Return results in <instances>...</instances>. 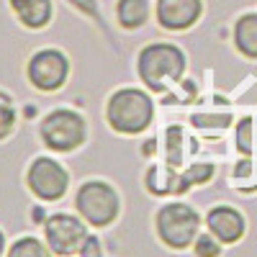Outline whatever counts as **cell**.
Masks as SVG:
<instances>
[{
  "mask_svg": "<svg viewBox=\"0 0 257 257\" xmlns=\"http://www.w3.org/2000/svg\"><path fill=\"white\" fill-rule=\"evenodd\" d=\"M185 72V54L173 44H149L139 54V77L152 90H165Z\"/></svg>",
  "mask_w": 257,
  "mask_h": 257,
  "instance_id": "2",
  "label": "cell"
},
{
  "mask_svg": "<svg viewBox=\"0 0 257 257\" xmlns=\"http://www.w3.org/2000/svg\"><path fill=\"white\" fill-rule=\"evenodd\" d=\"M75 206L80 211V216L93 226H108L118 216L116 190L108 183H100V180L85 183L75 196Z\"/></svg>",
  "mask_w": 257,
  "mask_h": 257,
  "instance_id": "4",
  "label": "cell"
},
{
  "mask_svg": "<svg viewBox=\"0 0 257 257\" xmlns=\"http://www.w3.org/2000/svg\"><path fill=\"white\" fill-rule=\"evenodd\" d=\"M157 234L167 247L185 249V247H190L193 242H196L198 213L185 203L162 206L160 213H157Z\"/></svg>",
  "mask_w": 257,
  "mask_h": 257,
  "instance_id": "3",
  "label": "cell"
},
{
  "mask_svg": "<svg viewBox=\"0 0 257 257\" xmlns=\"http://www.w3.org/2000/svg\"><path fill=\"white\" fill-rule=\"evenodd\" d=\"M47 231V242L52 247L54 254H72V252H80L85 239H88V229L85 224L70 213H57L52 216L44 226Z\"/></svg>",
  "mask_w": 257,
  "mask_h": 257,
  "instance_id": "8",
  "label": "cell"
},
{
  "mask_svg": "<svg viewBox=\"0 0 257 257\" xmlns=\"http://www.w3.org/2000/svg\"><path fill=\"white\" fill-rule=\"evenodd\" d=\"M67 183H70L67 170L49 157H39L29 167V188L41 201H59L67 193Z\"/></svg>",
  "mask_w": 257,
  "mask_h": 257,
  "instance_id": "6",
  "label": "cell"
},
{
  "mask_svg": "<svg viewBox=\"0 0 257 257\" xmlns=\"http://www.w3.org/2000/svg\"><path fill=\"white\" fill-rule=\"evenodd\" d=\"M234 44L244 57L257 59V13H244L234 24Z\"/></svg>",
  "mask_w": 257,
  "mask_h": 257,
  "instance_id": "12",
  "label": "cell"
},
{
  "mask_svg": "<svg viewBox=\"0 0 257 257\" xmlns=\"http://www.w3.org/2000/svg\"><path fill=\"white\" fill-rule=\"evenodd\" d=\"M18 21L29 29H41L52 18V0H11Z\"/></svg>",
  "mask_w": 257,
  "mask_h": 257,
  "instance_id": "11",
  "label": "cell"
},
{
  "mask_svg": "<svg viewBox=\"0 0 257 257\" xmlns=\"http://www.w3.org/2000/svg\"><path fill=\"white\" fill-rule=\"evenodd\" d=\"M196 254L198 257H219L221 254V247H219V239L213 234H203V237H196Z\"/></svg>",
  "mask_w": 257,
  "mask_h": 257,
  "instance_id": "21",
  "label": "cell"
},
{
  "mask_svg": "<svg viewBox=\"0 0 257 257\" xmlns=\"http://www.w3.org/2000/svg\"><path fill=\"white\" fill-rule=\"evenodd\" d=\"M8 257H52V252H49V247H44L39 239L24 237V239H18L8 249Z\"/></svg>",
  "mask_w": 257,
  "mask_h": 257,
  "instance_id": "17",
  "label": "cell"
},
{
  "mask_svg": "<svg viewBox=\"0 0 257 257\" xmlns=\"http://www.w3.org/2000/svg\"><path fill=\"white\" fill-rule=\"evenodd\" d=\"M180 139H183V132H180L178 126L167 128V162H170V167L180 165V160H183V152H180Z\"/></svg>",
  "mask_w": 257,
  "mask_h": 257,
  "instance_id": "20",
  "label": "cell"
},
{
  "mask_svg": "<svg viewBox=\"0 0 257 257\" xmlns=\"http://www.w3.org/2000/svg\"><path fill=\"white\" fill-rule=\"evenodd\" d=\"M70 62L57 49H41L29 62V80L39 90H57L67 80Z\"/></svg>",
  "mask_w": 257,
  "mask_h": 257,
  "instance_id": "7",
  "label": "cell"
},
{
  "mask_svg": "<svg viewBox=\"0 0 257 257\" xmlns=\"http://www.w3.org/2000/svg\"><path fill=\"white\" fill-rule=\"evenodd\" d=\"M41 139L54 152H72L85 142V121L80 113L59 108L41 121Z\"/></svg>",
  "mask_w": 257,
  "mask_h": 257,
  "instance_id": "5",
  "label": "cell"
},
{
  "mask_svg": "<svg viewBox=\"0 0 257 257\" xmlns=\"http://www.w3.org/2000/svg\"><path fill=\"white\" fill-rule=\"evenodd\" d=\"M211 175H213V167L208 165V162H198V165H190L183 175H178V183H175V190L178 193H183V190H188L190 185H201V183H206V180H211Z\"/></svg>",
  "mask_w": 257,
  "mask_h": 257,
  "instance_id": "15",
  "label": "cell"
},
{
  "mask_svg": "<svg viewBox=\"0 0 257 257\" xmlns=\"http://www.w3.org/2000/svg\"><path fill=\"white\" fill-rule=\"evenodd\" d=\"M80 257H100V242L95 237H88L80 249Z\"/></svg>",
  "mask_w": 257,
  "mask_h": 257,
  "instance_id": "23",
  "label": "cell"
},
{
  "mask_svg": "<svg viewBox=\"0 0 257 257\" xmlns=\"http://www.w3.org/2000/svg\"><path fill=\"white\" fill-rule=\"evenodd\" d=\"M178 183V175H173V170H162V167H152L147 173V188L162 196V193H173Z\"/></svg>",
  "mask_w": 257,
  "mask_h": 257,
  "instance_id": "16",
  "label": "cell"
},
{
  "mask_svg": "<svg viewBox=\"0 0 257 257\" xmlns=\"http://www.w3.org/2000/svg\"><path fill=\"white\" fill-rule=\"evenodd\" d=\"M229 121H231L229 116H216V118L213 116H193V123L196 126H219V128H224Z\"/></svg>",
  "mask_w": 257,
  "mask_h": 257,
  "instance_id": "22",
  "label": "cell"
},
{
  "mask_svg": "<svg viewBox=\"0 0 257 257\" xmlns=\"http://www.w3.org/2000/svg\"><path fill=\"white\" fill-rule=\"evenodd\" d=\"M234 178H237V183H242L239 188H244V190L257 188V167H254V162H252L249 157L242 160V162L237 165V170H234Z\"/></svg>",
  "mask_w": 257,
  "mask_h": 257,
  "instance_id": "18",
  "label": "cell"
},
{
  "mask_svg": "<svg viewBox=\"0 0 257 257\" xmlns=\"http://www.w3.org/2000/svg\"><path fill=\"white\" fill-rule=\"evenodd\" d=\"M116 16L123 29H139L149 18V3L147 0H118Z\"/></svg>",
  "mask_w": 257,
  "mask_h": 257,
  "instance_id": "13",
  "label": "cell"
},
{
  "mask_svg": "<svg viewBox=\"0 0 257 257\" xmlns=\"http://www.w3.org/2000/svg\"><path fill=\"white\" fill-rule=\"evenodd\" d=\"M13 123H16V113H13L11 98L6 93H0V139H6L13 132Z\"/></svg>",
  "mask_w": 257,
  "mask_h": 257,
  "instance_id": "19",
  "label": "cell"
},
{
  "mask_svg": "<svg viewBox=\"0 0 257 257\" xmlns=\"http://www.w3.org/2000/svg\"><path fill=\"white\" fill-rule=\"evenodd\" d=\"M3 247H6V242H3V231H0V254H3Z\"/></svg>",
  "mask_w": 257,
  "mask_h": 257,
  "instance_id": "24",
  "label": "cell"
},
{
  "mask_svg": "<svg viewBox=\"0 0 257 257\" xmlns=\"http://www.w3.org/2000/svg\"><path fill=\"white\" fill-rule=\"evenodd\" d=\"M201 0H157V21L167 31L190 29L201 18Z\"/></svg>",
  "mask_w": 257,
  "mask_h": 257,
  "instance_id": "9",
  "label": "cell"
},
{
  "mask_svg": "<svg viewBox=\"0 0 257 257\" xmlns=\"http://www.w3.org/2000/svg\"><path fill=\"white\" fill-rule=\"evenodd\" d=\"M108 123L121 134H139L152 123L155 105L152 98L137 88H123L111 95L108 108H105Z\"/></svg>",
  "mask_w": 257,
  "mask_h": 257,
  "instance_id": "1",
  "label": "cell"
},
{
  "mask_svg": "<svg viewBox=\"0 0 257 257\" xmlns=\"http://www.w3.org/2000/svg\"><path fill=\"white\" fill-rule=\"evenodd\" d=\"M208 231L224 244H234L244 237V216L231 206H216L206 216Z\"/></svg>",
  "mask_w": 257,
  "mask_h": 257,
  "instance_id": "10",
  "label": "cell"
},
{
  "mask_svg": "<svg viewBox=\"0 0 257 257\" xmlns=\"http://www.w3.org/2000/svg\"><path fill=\"white\" fill-rule=\"evenodd\" d=\"M237 149L244 157L257 155V121L252 116H247L237 123Z\"/></svg>",
  "mask_w": 257,
  "mask_h": 257,
  "instance_id": "14",
  "label": "cell"
}]
</instances>
